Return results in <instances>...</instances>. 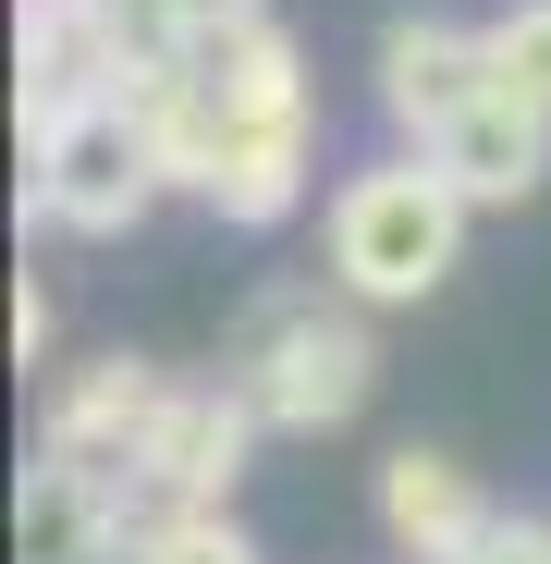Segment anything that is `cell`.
Segmentation results:
<instances>
[{
    "label": "cell",
    "mask_w": 551,
    "mask_h": 564,
    "mask_svg": "<svg viewBox=\"0 0 551 564\" xmlns=\"http://www.w3.org/2000/svg\"><path fill=\"white\" fill-rule=\"evenodd\" d=\"M453 246H466V184L441 160H381L331 197V282L367 307H405V295H441Z\"/></svg>",
    "instance_id": "6da1fadb"
},
{
    "label": "cell",
    "mask_w": 551,
    "mask_h": 564,
    "mask_svg": "<svg viewBox=\"0 0 551 564\" xmlns=\"http://www.w3.org/2000/svg\"><path fill=\"white\" fill-rule=\"evenodd\" d=\"M367 332L331 319L307 282H283V295H257L245 332H233V393L257 405V430H343L367 405Z\"/></svg>",
    "instance_id": "7a4b0ae2"
},
{
    "label": "cell",
    "mask_w": 551,
    "mask_h": 564,
    "mask_svg": "<svg viewBox=\"0 0 551 564\" xmlns=\"http://www.w3.org/2000/svg\"><path fill=\"white\" fill-rule=\"evenodd\" d=\"M147 184H159V135H147V111L123 123L111 99H86L74 123L37 135V209H49L62 234H123V221L147 209Z\"/></svg>",
    "instance_id": "3957f363"
},
{
    "label": "cell",
    "mask_w": 551,
    "mask_h": 564,
    "mask_svg": "<svg viewBox=\"0 0 551 564\" xmlns=\"http://www.w3.org/2000/svg\"><path fill=\"white\" fill-rule=\"evenodd\" d=\"M13 552H25V564H111V552H123V491H111V466H86V454L25 466Z\"/></svg>",
    "instance_id": "277c9868"
},
{
    "label": "cell",
    "mask_w": 551,
    "mask_h": 564,
    "mask_svg": "<svg viewBox=\"0 0 551 564\" xmlns=\"http://www.w3.org/2000/svg\"><path fill=\"white\" fill-rule=\"evenodd\" d=\"M245 430H257V405H245V393H159V417H147V442H135L123 479H159L172 503H209V491L233 479Z\"/></svg>",
    "instance_id": "5b68a950"
},
{
    "label": "cell",
    "mask_w": 551,
    "mask_h": 564,
    "mask_svg": "<svg viewBox=\"0 0 551 564\" xmlns=\"http://www.w3.org/2000/svg\"><path fill=\"white\" fill-rule=\"evenodd\" d=\"M429 160L466 184V197H527V184L551 172V111H527V99H503V86H478V99L429 135Z\"/></svg>",
    "instance_id": "8992f818"
},
{
    "label": "cell",
    "mask_w": 551,
    "mask_h": 564,
    "mask_svg": "<svg viewBox=\"0 0 551 564\" xmlns=\"http://www.w3.org/2000/svg\"><path fill=\"white\" fill-rule=\"evenodd\" d=\"M381 516H393V540H405L417 564H453V552H478V540H491L478 479H466L453 454H417V442L381 466Z\"/></svg>",
    "instance_id": "52a82bcc"
},
{
    "label": "cell",
    "mask_w": 551,
    "mask_h": 564,
    "mask_svg": "<svg viewBox=\"0 0 551 564\" xmlns=\"http://www.w3.org/2000/svg\"><path fill=\"white\" fill-rule=\"evenodd\" d=\"M478 86H491V37H453V25H393V37H381V99H393V123H417V135H441Z\"/></svg>",
    "instance_id": "ba28073f"
},
{
    "label": "cell",
    "mask_w": 551,
    "mask_h": 564,
    "mask_svg": "<svg viewBox=\"0 0 551 564\" xmlns=\"http://www.w3.org/2000/svg\"><path fill=\"white\" fill-rule=\"evenodd\" d=\"M159 417V381H147V356H99V381H86L62 417H49V454H86V466H135Z\"/></svg>",
    "instance_id": "9c48e42d"
},
{
    "label": "cell",
    "mask_w": 551,
    "mask_h": 564,
    "mask_svg": "<svg viewBox=\"0 0 551 564\" xmlns=\"http://www.w3.org/2000/svg\"><path fill=\"white\" fill-rule=\"evenodd\" d=\"M135 564H257V540L221 516V503H172L135 528Z\"/></svg>",
    "instance_id": "30bf717a"
},
{
    "label": "cell",
    "mask_w": 551,
    "mask_h": 564,
    "mask_svg": "<svg viewBox=\"0 0 551 564\" xmlns=\"http://www.w3.org/2000/svg\"><path fill=\"white\" fill-rule=\"evenodd\" d=\"M491 86L527 111H551V0H515V13L491 25Z\"/></svg>",
    "instance_id": "8fae6325"
},
{
    "label": "cell",
    "mask_w": 551,
    "mask_h": 564,
    "mask_svg": "<svg viewBox=\"0 0 551 564\" xmlns=\"http://www.w3.org/2000/svg\"><path fill=\"white\" fill-rule=\"evenodd\" d=\"M159 13H172L184 37H245V25L269 13V0H159Z\"/></svg>",
    "instance_id": "7c38bea8"
}]
</instances>
